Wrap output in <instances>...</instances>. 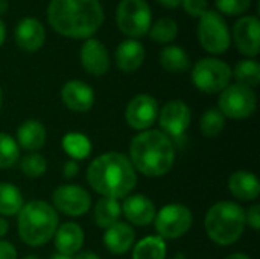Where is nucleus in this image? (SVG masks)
Returning <instances> with one entry per match:
<instances>
[{
	"instance_id": "f257e3e1",
	"label": "nucleus",
	"mask_w": 260,
	"mask_h": 259,
	"mask_svg": "<svg viewBox=\"0 0 260 259\" xmlns=\"http://www.w3.org/2000/svg\"><path fill=\"white\" fill-rule=\"evenodd\" d=\"M105 18L99 0H50L47 20L50 26L69 38H91Z\"/></svg>"
},
{
	"instance_id": "f03ea898",
	"label": "nucleus",
	"mask_w": 260,
	"mask_h": 259,
	"mask_svg": "<svg viewBox=\"0 0 260 259\" xmlns=\"http://www.w3.org/2000/svg\"><path fill=\"white\" fill-rule=\"evenodd\" d=\"M87 182L102 197L119 200L128 197L137 183V171L129 157L122 153L98 156L87 168Z\"/></svg>"
},
{
	"instance_id": "7ed1b4c3",
	"label": "nucleus",
	"mask_w": 260,
	"mask_h": 259,
	"mask_svg": "<svg viewBox=\"0 0 260 259\" xmlns=\"http://www.w3.org/2000/svg\"><path fill=\"white\" fill-rule=\"evenodd\" d=\"M129 160L146 177L166 176L175 163V145L160 130L139 133L129 145Z\"/></svg>"
},
{
	"instance_id": "20e7f679",
	"label": "nucleus",
	"mask_w": 260,
	"mask_h": 259,
	"mask_svg": "<svg viewBox=\"0 0 260 259\" xmlns=\"http://www.w3.org/2000/svg\"><path fill=\"white\" fill-rule=\"evenodd\" d=\"M17 215L20 238L30 247L47 244L58 229V214L47 202L32 200L23 205Z\"/></svg>"
},
{
	"instance_id": "39448f33",
	"label": "nucleus",
	"mask_w": 260,
	"mask_h": 259,
	"mask_svg": "<svg viewBox=\"0 0 260 259\" xmlns=\"http://www.w3.org/2000/svg\"><path fill=\"white\" fill-rule=\"evenodd\" d=\"M245 209L235 202H218L206 214L204 229L218 246L235 244L245 231Z\"/></svg>"
},
{
	"instance_id": "423d86ee",
	"label": "nucleus",
	"mask_w": 260,
	"mask_h": 259,
	"mask_svg": "<svg viewBox=\"0 0 260 259\" xmlns=\"http://www.w3.org/2000/svg\"><path fill=\"white\" fill-rule=\"evenodd\" d=\"M232 67L218 58H203L192 69L193 85L207 95L221 93L232 81Z\"/></svg>"
},
{
	"instance_id": "0eeeda50",
	"label": "nucleus",
	"mask_w": 260,
	"mask_h": 259,
	"mask_svg": "<svg viewBox=\"0 0 260 259\" xmlns=\"http://www.w3.org/2000/svg\"><path fill=\"white\" fill-rule=\"evenodd\" d=\"M152 12L146 0H120L116 11L117 27L133 40L148 34Z\"/></svg>"
},
{
	"instance_id": "6e6552de",
	"label": "nucleus",
	"mask_w": 260,
	"mask_h": 259,
	"mask_svg": "<svg viewBox=\"0 0 260 259\" xmlns=\"http://www.w3.org/2000/svg\"><path fill=\"white\" fill-rule=\"evenodd\" d=\"M257 108V96L253 89L242 84H229L218 99V110L224 118L247 119L254 114Z\"/></svg>"
},
{
	"instance_id": "1a4fd4ad",
	"label": "nucleus",
	"mask_w": 260,
	"mask_h": 259,
	"mask_svg": "<svg viewBox=\"0 0 260 259\" xmlns=\"http://www.w3.org/2000/svg\"><path fill=\"white\" fill-rule=\"evenodd\" d=\"M193 215L189 208L178 203L163 206L154 218L155 232L161 240H177L184 237L192 227Z\"/></svg>"
},
{
	"instance_id": "9d476101",
	"label": "nucleus",
	"mask_w": 260,
	"mask_h": 259,
	"mask_svg": "<svg viewBox=\"0 0 260 259\" xmlns=\"http://www.w3.org/2000/svg\"><path fill=\"white\" fill-rule=\"evenodd\" d=\"M198 40L203 49L213 55L224 53L232 43L227 23L216 11H207L198 23Z\"/></svg>"
},
{
	"instance_id": "9b49d317",
	"label": "nucleus",
	"mask_w": 260,
	"mask_h": 259,
	"mask_svg": "<svg viewBox=\"0 0 260 259\" xmlns=\"http://www.w3.org/2000/svg\"><path fill=\"white\" fill-rule=\"evenodd\" d=\"M158 125L160 131L165 133L171 140L180 139L187 131L190 121H192V111L189 105L181 99H172L163 105L161 110H158Z\"/></svg>"
},
{
	"instance_id": "f8f14e48",
	"label": "nucleus",
	"mask_w": 260,
	"mask_h": 259,
	"mask_svg": "<svg viewBox=\"0 0 260 259\" xmlns=\"http://www.w3.org/2000/svg\"><path fill=\"white\" fill-rule=\"evenodd\" d=\"M55 211H59L69 217H81L90 211L91 197L82 186L61 185L52 194Z\"/></svg>"
},
{
	"instance_id": "ddd939ff",
	"label": "nucleus",
	"mask_w": 260,
	"mask_h": 259,
	"mask_svg": "<svg viewBox=\"0 0 260 259\" xmlns=\"http://www.w3.org/2000/svg\"><path fill=\"white\" fill-rule=\"evenodd\" d=\"M157 116H158V102L154 96L146 93L136 95L125 108L126 124L137 131L151 130V127L157 121Z\"/></svg>"
},
{
	"instance_id": "4468645a",
	"label": "nucleus",
	"mask_w": 260,
	"mask_h": 259,
	"mask_svg": "<svg viewBox=\"0 0 260 259\" xmlns=\"http://www.w3.org/2000/svg\"><path fill=\"white\" fill-rule=\"evenodd\" d=\"M233 40L238 50L245 56H256L260 52V24L256 15L239 18L233 26Z\"/></svg>"
},
{
	"instance_id": "2eb2a0df",
	"label": "nucleus",
	"mask_w": 260,
	"mask_h": 259,
	"mask_svg": "<svg viewBox=\"0 0 260 259\" xmlns=\"http://www.w3.org/2000/svg\"><path fill=\"white\" fill-rule=\"evenodd\" d=\"M120 211L131 224L139 227L149 226L151 223H154L157 214L154 203L143 194L125 197L123 203L120 205Z\"/></svg>"
},
{
	"instance_id": "dca6fc26",
	"label": "nucleus",
	"mask_w": 260,
	"mask_h": 259,
	"mask_svg": "<svg viewBox=\"0 0 260 259\" xmlns=\"http://www.w3.org/2000/svg\"><path fill=\"white\" fill-rule=\"evenodd\" d=\"M81 63L87 73L102 76L110 69V55L107 47L98 38H87L81 47Z\"/></svg>"
},
{
	"instance_id": "f3484780",
	"label": "nucleus",
	"mask_w": 260,
	"mask_h": 259,
	"mask_svg": "<svg viewBox=\"0 0 260 259\" xmlns=\"http://www.w3.org/2000/svg\"><path fill=\"white\" fill-rule=\"evenodd\" d=\"M61 99L69 110L76 113H85L94 104V92L87 82L72 79L62 85Z\"/></svg>"
},
{
	"instance_id": "a211bd4d",
	"label": "nucleus",
	"mask_w": 260,
	"mask_h": 259,
	"mask_svg": "<svg viewBox=\"0 0 260 259\" xmlns=\"http://www.w3.org/2000/svg\"><path fill=\"white\" fill-rule=\"evenodd\" d=\"M15 43L26 52H35L41 49L46 40V31L40 20L35 17H24L15 26Z\"/></svg>"
},
{
	"instance_id": "6ab92c4d",
	"label": "nucleus",
	"mask_w": 260,
	"mask_h": 259,
	"mask_svg": "<svg viewBox=\"0 0 260 259\" xmlns=\"http://www.w3.org/2000/svg\"><path fill=\"white\" fill-rule=\"evenodd\" d=\"M136 243V232L128 223L117 221L104 234V244L107 250L113 255L126 253Z\"/></svg>"
},
{
	"instance_id": "aec40b11",
	"label": "nucleus",
	"mask_w": 260,
	"mask_h": 259,
	"mask_svg": "<svg viewBox=\"0 0 260 259\" xmlns=\"http://www.w3.org/2000/svg\"><path fill=\"white\" fill-rule=\"evenodd\" d=\"M84 240L85 237H84L82 227L70 221L58 226L53 235V241H55V247L58 253H62L67 256H75L84 246Z\"/></svg>"
},
{
	"instance_id": "412c9836",
	"label": "nucleus",
	"mask_w": 260,
	"mask_h": 259,
	"mask_svg": "<svg viewBox=\"0 0 260 259\" xmlns=\"http://www.w3.org/2000/svg\"><path fill=\"white\" fill-rule=\"evenodd\" d=\"M229 189L241 202H254L260 194L259 179L245 169L235 171L229 179Z\"/></svg>"
},
{
	"instance_id": "4be33fe9",
	"label": "nucleus",
	"mask_w": 260,
	"mask_h": 259,
	"mask_svg": "<svg viewBox=\"0 0 260 259\" xmlns=\"http://www.w3.org/2000/svg\"><path fill=\"white\" fill-rule=\"evenodd\" d=\"M145 61V47L137 40H125L116 49V64L122 72H136Z\"/></svg>"
},
{
	"instance_id": "5701e85b",
	"label": "nucleus",
	"mask_w": 260,
	"mask_h": 259,
	"mask_svg": "<svg viewBox=\"0 0 260 259\" xmlns=\"http://www.w3.org/2000/svg\"><path fill=\"white\" fill-rule=\"evenodd\" d=\"M17 145L26 151L35 153L38 151L46 142V128L37 119L24 121L17 130Z\"/></svg>"
},
{
	"instance_id": "b1692460",
	"label": "nucleus",
	"mask_w": 260,
	"mask_h": 259,
	"mask_svg": "<svg viewBox=\"0 0 260 259\" xmlns=\"http://www.w3.org/2000/svg\"><path fill=\"white\" fill-rule=\"evenodd\" d=\"M160 64L171 73H183L190 69V58L180 46H166L160 52Z\"/></svg>"
},
{
	"instance_id": "393cba45",
	"label": "nucleus",
	"mask_w": 260,
	"mask_h": 259,
	"mask_svg": "<svg viewBox=\"0 0 260 259\" xmlns=\"http://www.w3.org/2000/svg\"><path fill=\"white\" fill-rule=\"evenodd\" d=\"M23 195L17 186L8 182H0V215L14 217L23 208Z\"/></svg>"
},
{
	"instance_id": "a878e982",
	"label": "nucleus",
	"mask_w": 260,
	"mask_h": 259,
	"mask_svg": "<svg viewBox=\"0 0 260 259\" xmlns=\"http://www.w3.org/2000/svg\"><path fill=\"white\" fill-rule=\"evenodd\" d=\"M120 214V205L117 200L113 198L101 197L94 206V221L102 229H108L110 226L117 223Z\"/></svg>"
},
{
	"instance_id": "bb28decb",
	"label": "nucleus",
	"mask_w": 260,
	"mask_h": 259,
	"mask_svg": "<svg viewBox=\"0 0 260 259\" xmlns=\"http://www.w3.org/2000/svg\"><path fill=\"white\" fill-rule=\"evenodd\" d=\"M166 243L157 235L145 237L140 240L133 250V259H165L166 258Z\"/></svg>"
},
{
	"instance_id": "cd10ccee",
	"label": "nucleus",
	"mask_w": 260,
	"mask_h": 259,
	"mask_svg": "<svg viewBox=\"0 0 260 259\" xmlns=\"http://www.w3.org/2000/svg\"><path fill=\"white\" fill-rule=\"evenodd\" d=\"M62 148L72 160H82L90 154L91 142L82 133H67L62 139Z\"/></svg>"
},
{
	"instance_id": "c85d7f7f",
	"label": "nucleus",
	"mask_w": 260,
	"mask_h": 259,
	"mask_svg": "<svg viewBox=\"0 0 260 259\" xmlns=\"http://www.w3.org/2000/svg\"><path fill=\"white\" fill-rule=\"evenodd\" d=\"M232 75H235L238 84L253 89L260 82V64L256 60H242L232 70Z\"/></svg>"
},
{
	"instance_id": "c756f323",
	"label": "nucleus",
	"mask_w": 260,
	"mask_h": 259,
	"mask_svg": "<svg viewBox=\"0 0 260 259\" xmlns=\"http://www.w3.org/2000/svg\"><path fill=\"white\" fill-rule=\"evenodd\" d=\"M149 37L157 41V43H171L175 40L178 34V24L174 18L163 17L157 20L151 27H149Z\"/></svg>"
},
{
	"instance_id": "7c9ffc66",
	"label": "nucleus",
	"mask_w": 260,
	"mask_h": 259,
	"mask_svg": "<svg viewBox=\"0 0 260 259\" xmlns=\"http://www.w3.org/2000/svg\"><path fill=\"white\" fill-rule=\"evenodd\" d=\"M225 127V118L218 108H209L200 122V130L206 137H216Z\"/></svg>"
},
{
	"instance_id": "2f4dec72",
	"label": "nucleus",
	"mask_w": 260,
	"mask_h": 259,
	"mask_svg": "<svg viewBox=\"0 0 260 259\" xmlns=\"http://www.w3.org/2000/svg\"><path fill=\"white\" fill-rule=\"evenodd\" d=\"M20 159V148L15 139L6 133H0V169L12 168Z\"/></svg>"
},
{
	"instance_id": "473e14b6",
	"label": "nucleus",
	"mask_w": 260,
	"mask_h": 259,
	"mask_svg": "<svg viewBox=\"0 0 260 259\" xmlns=\"http://www.w3.org/2000/svg\"><path fill=\"white\" fill-rule=\"evenodd\" d=\"M20 169L21 172L29 177V179H38L41 176L46 174L47 171V162L46 159L38 154V153H32V154H27L21 159L20 162Z\"/></svg>"
},
{
	"instance_id": "72a5a7b5",
	"label": "nucleus",
	"mask_w": 260,
	"mask_h": 259,
	"mask_svg": "<svg viewBox=\"0 0 260 259\" xmlns=\"http://www.w3.org/2000/svg\"><path fill=\"white\" fill-rule=\"evenodd\" d=\"M216 8L227 15H241L248 11L251 0H215Z\"/></svg>"
},
{
	"instance_id": "f704fd0d",
	"label": "nucleus",
	"mask_w": 260,
	"mask_h": 259,
	"mask_svg": "<svg viewBox=\"0 0 260 259\" xmlns=\"http://www.w3.org/2000/svg\"><path fill=\"white\" fill-rule=\"evenodd\" d=\"M181 6L189 15L198 17V18H201L209 11L207 0H181Z\"/></svg>"
},
{
	"instance_id": "c9c22d12",
	"label": "nucleus",
	"mask_w": 260,
	"mask_h": 259,
	"mask_svg": "<svg viewBox=\"0 0 260 259\" xmlns=\"http://www.w3.org/2000/svg\"><path fill=\"white\" fill-rule=\"evenodd\" d=\"M245 223L254 229L259 231L260 229V205H253L248 208V211H245Z\"/></svg>"
},
{
	"instance_id": "e433bc0d",
	"label": "nucleus",
	"mask_w": 260,
	"mask_h": 259,
	"mask_svg": "<svg viewBox=\"0 0 260 259\" xmlns=\"http://www.w3.org/2000/svg\"><path fill=\"white\" fill-rule=\"evenodd\" d=\"M0 259H17L15 247L3 240H0Z\"/></svg>"
},
{
	"instance_id": "4c0bfd02",
	"label": "nucleus",
	"mask_w": 260,
	"mask_h": 259,
	"mask_svg": "<svg viewBox=\"0 0 260 259\" xmlns=\"http://www.w3.org/2000/svg\"><path fill=\"white\" fill-rule=\"evenodd\" d=\"M78 172H79V165H78L76 160H72L70 159V160H67L64 163V166H62V176L66 179H73V177L78 176Z\"/></svg>"
},
{
	"instance_id": "58836bf2",
	"label": "nucleus",
	"mask_w": 260,
	"mask_h": 259,
	"mask_svg": "<svg viewBox=\"0 0 260 259\" xmlns=\"http://www.w3.org/2000/svg\"><path fill=\"white\" fill-rule=\"evenodd\" d=\"M157 2L168 9H175L178 6H181V0H157Z\"/></svg>"
},
{
	"instance_id": "ea45409f",
	"label": "nucleus",
	"mask_w": 260,
	"mask_h": 259,
	"mask_svg": "<svg viewBox=\"0 0 260 259\" xmlns=\"http://www.w3.org/2000/svg\"><path fill=\"white\" fill-rule=\"evenodd\" d=\"M73 259H101L96 253L93 252H81V253H76Z\"/></svg>"
},
{
	"instance_id": "a19ab883",
	"label": "nucleus",
	"mask_w": 260,
	"mask_h": 259,
	"mask_svg": "<svg viewBox=\"0 0 260 259\" xmlns=\"http://www.w3.org/2000/svg\"><path fill=\"white\" fill-rule=\"evenodd\" d=\"M8 231H9V223L3 217H0V238L5 237L8 234Z\"/></svg>"
},
{
	"instance_id": "79ce46f5",
	"label": "nucleus",
	"mask_w": 260,
	"mask_h": 259,
	"mask_svg": "<svg viewBox=\"0 0 260 259\" xmlns=\"http://www.w3.org/2000/svg\"><path fill=\"white\" fill-rule=\"evenodd\" d=\"M5 37H6V27H5V23L0 20V46H2L3 41H5Z\"/></svg>"
},
{
	"instance_id": "37998d69",
	"label": "nucleus",
	"mask_w": 260,
	"mask_h": 259,
	"mask_svg": "<svg viewBox=\"0 0 260 259\" xmlns=\"http://www.w3.org/2000/svg\"><path fill=\"white\" fill-rule=\"evenodd\" d=\"M227 259H251L248 255L245 253H232L230 256H227Z\"/></svg>"
},
{
	"instance_id": "c03bdc74",
	"label": "nucleus",
	"mask_w": 260,
	"mask_h": 259,
	"mask_svg": "<svg viewBox=\"0 0 260 259\" xmlns=\"http://www.w3.org/2000/svg\"><path fill=\"white\" fill-rule=\"evenodd\" d=\"M50 259H73V256H67V255H62V253H55L52 255Z\"/></svg>"
},
{
	"instance_id": "a18cd8bd",
	"label": "nucleus",
	"mask_w": 260,
	"mask_h": 259,
	"mask_svg": "<svg viewBox=\"0 0 260 259\" xmlns=\"http://www.w3.org/2000/svg\"><path fill=\"white\" fill-rule=\"evenodd\" d=\"M6 8H8L6 0H0V14H3V12L6 11Z\"/></svg>"
},
{
	"instance_id": "49530a36",
	"label": "nucleus",
	"mask_w": 260,
	"mask_h": 259,
	"mask_svg": "<svg viewBox=\"0 0 260 259\" xmlns=\"http://www.w3.org/2000/svg\"><path fill=\"white\" fill-rule=\"evenodd\" d=\"M23 259H40L38 256H35V255H27V256H24Z\"/></svg>"
},
{
	"instance_id": "de8ad7c7",
	"label": "nucleus",
	"mask_w": 260,
	"mask_h": 259,
	"mask_svg": "<svg viewBox=\"0 0 260 259\" xmlns=\"http://www.w3.org/2000/svg\"><path fill=\"white\" fill-rule=\"evenodd\" d=\"M2 102H3V93H2V89H0V108H2Z\"/></svg>"
},
{
	"instance_id": "09e8293b",
	"label": "nucleus",
	"mask_w": 260,
	"mask_h": 259,
	"mask_svg": "<svg viewBox=\"0 0 260 259\" xmlns=\"http://www.w3.org/2000/svg\"><path fill=\"white\" fill-rule=\"evenodd\" d=\"M177 259H181V258H177Z\"/></svg>"
}]
</instances>
